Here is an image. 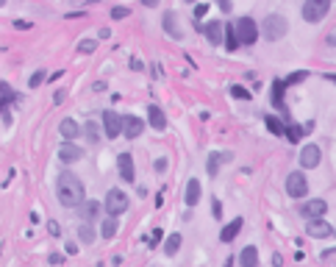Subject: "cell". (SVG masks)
Returning a JSON list of instances; mask_svg holds the SVG:
<instances>
[{"instance_id":"cell-1","label":"cell","mask_w":336,"mask_h":267,"mask_svg":"<svg viewBox=\"0 0 336 267\" xmlns=\"http://www.w3.org/2000/svg\"><path fill=\"white\" fill-rule=\"evenodd\" d=\"M56 198H58V203H61L64 209H78V206L86 200L84 181H81L75 173H70V170L58 173V178H56Z\"/></svg>"},{"instance_id":"cell-2","label":"cell","mask_w":336,"mask_h":267,"mask_svg":"<svg viewBox=\"0 0 336 267\" xmlns=\"http://www.w3.org/2000/svg\"><path fill=\"white\" fill-rule=\"evenodd\" d=\"M261 34L267 42H278L289 34V20L283 14H267V20L261 22Z\"/></svg>"},{"instance_id":"cell-3","label":"cell","mask_w":336,"mask_h":267,"mask_svg":"<svg viewBox=\"0 0 336 267\" xmlns=\"http://www.w3.org/2000/svg\"><path fill=\"white\" fill-rule=\"evenodd\" d=\"M236 36H239V45H245V48H250V45H256V39H259L261 28L259 22L253 20V17H239L236 22Z\"/></svg>"},{"instance_id":"cell-4","label":"cell","mask_w":336,"mask_h":267,"mask_svg":"<svg viewBox=\"0 0 336 267\" xmlns=\"http://www.w3.org/2000/svg\"><path fill=\"white\" fill-rule=\"evenodd\" d=\"M128 206H131V198L122 190H109V195H106V200H103V209L109 211L112 217H119L122 211H128Z\"/></svg>"},{"instance_id":"cell-5","label":"cell","mask_w":336,"mask_h":267,"mask_svg":"<svg viewBox=\"0 0 336 267\" xmlns=\"http://www.w3.org/2000/svg\"><path fill=\"white\" fill-rule=\"evenodd\" d=\"M331 11V0H306L303 3V20L306 22H322L325 14Z\"/></svg>"},{"instance_id":"cell-6","label":"cell","mask_w":336,"mask_h":267,"mask_svg":"<svg viewBox=\"0 0 336 267\" xmlns=\"http://www.w3.org/2000/svg\"><path fill=\"white\" fill-rule=\"evenodd\" d=\"M286 195L289 198H306L308 195V181L300 170H294L286 176Z\"/></svg>"},{"instance_id":"cell-7","label":"cell","mask_w":336,"mask_h":267,"mask_svg":"<svg viewBox=\"0 0 336 267\" xmlns=\"http://www.w3.org/2000/svg\"><path fill=\"white\" fill-rule=\"evenodd\" d=\"M306 234L311 239H325V237H331V234H334V225H331L325 217H311L306 223Z\"/></svg>"},{"instance_id":"cell-8","label":"cell","mask_w":336,"mask_h":267,"mask_svg":"<svg viewBox=\"0 0 336 267\" xmlns=\"http://www.w3.org/2000/svg\"><path fill=\"white\" fill-rule=\"evenodd\" d=\"M100 117H103V134L109 139H117L119 134H122V117L114 112H103Z\"/></svg>"},{"instance_id":"cell-9","label":"cell","mask_w":336,"mask_h":267,"mask_svg":"<svg viewBox=\"0 0 336 267\" xmlns=\"http://www.w3.org/2000/svg\"><path fill=\"white\" fill-rule=\"evenodd\" d=\"M117 170H119V178L125 184L136 181V167H133V156L131 153H119L117 156Z\"/></svg>"},{"instance_id":"cell-10","label":"cell","mask_w":336,"mask_h":267,"mask_svg":"<svg viewBox=\"0 0 336 267\" xmlns=\"http://www.w3.org/2000/svg\"><path fill=\"white\" fill-rule=\"evenodd\" d=\"M320 162H322L320 145H303V150H300V167L303 170H314Z\"/></svg>"},{"instance_id":"cell-11","label":"cell","mask_w":336,"mask_h":267,"mask_svg":"<svg viewBox=\"0 0 336 267\" xmlns=\"http://www.w3.org/2000/svg\"><path fill=\"white\" fill-rule=\"evenodd\" d=\"M84 159V148L75 145V142H61V148H58V162L64 164H72V162H81Z\"/></svg>"},{"instance_id":"cell-12","label":"cell","mask_w":336,"mask_h":267,"mask_svg":"<svg viewBox=\"0 0 336 267\" xmlns=\"http://www.w3.org/2000/svg\"><path fill=\"white\" fill-rule=\"evenodd\" d=\"M203 34H206V39H209L211 45H223V42H225V22L209 20V22L203 25Z\"/></svg>"},{"instance_id":"cell-13","label":"cell","mask_w":336,"mask_h":267,"mask_svg":"<svg viewBox=\"0 0 336 267\" xmlns=\"http://www.w3.org/2000/svg\"><path fill=\"white\" fill-rule=\"evenodd\" d=\"M142 131H145V123L139 117H133V114L122 117V136L125 139H136V136H142Z\"/></svg>"},{"instance_id":"cell-14","label":"cell","mask_w":336,"mask_h":267,"mask_svg":"<svg viewBox=\"0 0 336 267\" xmlns=\"http://www.w3.org/2000/svg\"><path fill=\"white\" fill-rule=\"evenodd\" d=\"M325 211H328V203H325L322 198H311L308 203H303V206H300V214H303L306 220H311V217H322Z\"/></svg>"},{"instance_id":"cell-15","label":"cell","mask_w":336,"mask_h":267,"mask_svg":"<svg viewBox=\"0 0 336 267\" xmlns=\"http://www.w3.org/2000/svg\"><path fill=\"white\" fill-rule=\"evenodd\" d=\"M100 209H103V203H98V200H84L75 211H78V217L84 220V223H95V220L100 217Z\"/></svg>"},{"instance_id":"cell-16","label":"cell","mask_w":336,"mask_h":267,"mask_svg":"<svg viewBox=\"0 0 336 267\" xmlns=\"http://www.w3.org/2000/svg\"><path fill=\"white\" fill-rule=\"evenodd\" d=\"M58 134L64 136V142H75L78 136L84 134V128L78 126V123H75L72 117H64L61 123H58Z\"/></svg>"},{"instance_id":"cell-17","label":"cell","mask_w":336,"mask_h":267,"mask_svg":"<svg viewBox=\"0 0 336 267\" xmlns=\"http://www.w3.org/2000/svg\"><path fill=\"white\" fill-rule=\"evenodd\" d=\"M200 195H203V187H200V181H197V178H189V181H186V192H183V203L192 209V206L200 203Z\"/></svg>"},{"instance_id":"cell-18","label":"cell","mask_w":336,"mask_h":267,"mask_svg":"<svg viewBox=\"0 0 336 267\" xmlns=\"http://www.w3.org/2000/svg\"><path fill=\"white\" fill-rule=\"evenodd\" d=\"M161 25H164V31H167V36H172V39H181V28H178V14L175 11H164V17H161Z\"/></svg>"},{"instance_id":"cell-19","label":"cell","mask_w":336,"mask_h":267,"mask_svg":"<svg viewBox=\"0 0 336 267\" xmlns=\"http://www.w3.org/2000/svg\"><path fill=\"white\" fill-rule=\"evenodd\" d=\"M242 225H245V220H242V217H233L231 223H228L223 231H220V242H233V239L239 237V231H242Z\"/></svg>"},{"instance_id":"cell-20","label":"cell","mask_w":336,"mask_h":267,"mask_svg":"<svg viewBox=\"0 0 336 267\" xmlns=\"http://www.w3.org/2000/svg\"><path fill=\"white\" fill-rule=\"evenodd\" d=\"M231 159H233V153H217V150H214V153H209V162H206L209 176H217V173H220V164H223V162H231Z\"/></svg>"},{"instance_id":"cell-21","label":"cell","mask_w":336,"mask_h":267,"mask_svg":"<svg viewBox=\"0 0 336 267\" xmlns=\"http://www.w3.org/2000/svg\"><path fill=\"white\" fill-rule=\"evenodd\" d=\"M147 123H150L156 131H164V128H167V117H164V112H161L159 106H147Z\"/></svg>"},{"instance_id":"cell-22","label":"cell","mask_w":336,"mask_h":267,"mask_svg":"<svg viewBox=\"0 0 336 267\" xmlns=\"http://www.w3.org/2000/svg\"><path fill=\"white\" fill-rule=\"evenodd\" d=\"M11 100H14V89H11L6 81H0V114H3V117L8 114V103H11Z\"/></svg>"},{"instance_id":"cell-23","label":"cell","mask_w":336,"mask_h":267,"mask_svg":"<svg viewBox=\"0 0 336 267\" xmlns=\"http://www.w3.org/2000/svg\"><path fill=\"white\" fill-rule=\"evenodd\" d=\"M242 45H239V36H236V25L233 22H225V50H239Z\"/></svg>"},{"instance_id":"cell-24","label":"cell","mask_w":336,"mask_h":267,"mask_svg":"<svg viewBox=\"0 0 336 267\" xmlns=\"http://www.w3.org/2000/svg\"><path fill=\"white\" fill-rule=\"evenodd\" d=\"M239 265L242 267H259V251L253 245H247L245 251L239 253Z\"/></svg>"},{"instance_id":"cell-25","label":"cell","mask_w":336,"mask_h":267,"mask_svg":"<svg viewBox=\"0 0 336 267\" xmlns=\"http://www.w3.org/2000/svg\"><path fill=\"white\" fill-rule=\"evenodd\" d=\"M283 89H286V81H275V84H273V103L286 114V106H283Z\"/></svg>"},{"instance_id":"cell-26","label":"cell","mask_w":336,"mask_h":267,"mask_svg":"<svg viewBox=\"0 0 336 267\" xmlns=\"http://www.w3.org/2000/svg\"><path fill=\"white\" fill-rule=\"evenodd\" d=\"M100 234H103V239H114V237H117V217L109 214V217L100 223Z\"/></svg>"},{"instance_id":"cell-27","label":"cell","mask_w":336,"mask_h":267,"mask_svg":"<svg viewBox=\"0 0 336 267\" xmlns=\"http://www.w3.org/2000/svg\"><path fill=\"white\" fill-rule=\"evenodd\" d=\"M181 234H169L167 239H164V253H167V256H175L178 251H181Z\"/></svg>"},{"instance_id":"cell-28","label":"cell","mask_w":336,"mask_h":267,"mask_svg":"<svg viewBox=\"0 0 336 267\" xmlns=\"http://www.w3.org/2000/svg\"><path fill=\"white\" fill-rule=\"evenodd\" d=\"M264 126L270 128V131H273L275 136H286V126H283V123H280L278 117H273V114H267V117H264Z\"/></svg>"},{"instance_id":"cell-29","label":"cell","mask_w":336,"mask_h":267,"mask_svg":"<svg viewBox=\"0 0 336 267\" xmlns=\"http://www.w3.org/2000/svg\"><path fill=\"white\" fill-rule=\"evenodd\" d=\"M78 239H81V242H95V228H92L89 223L78 225Z\"/></svg>"},{"instance_id":"cell-30","label":"cell","mask_w":336,"mask_h":267,"mask_svg":"<svg viewBox=\"0 0 336 267\" xmlns=\"http://www.w3.org/2000/svg\"><path fill=\"white\" fill-rule=\"evenodd\" d=\"M303 134H306V126H286V139L289 142H300Z\"/></svg>"},{"instance_id":"cell-31","label":"cell","mask_w":336,"mask_h":267,"mask_svg":"<svg viewBox=\"0 0 336 267\" xmlns=\"http://www.w3.org/2000/svg\"><path fill=\"white\" fill-rule=\"evenodd\" d=\"M84 134H86V139H89V142H98V139H100V128H98V123H95V120H89V123L84 126Z\"/></svg>"},{"instance_id":"cell-32","label":"cell","mask_w":336,"mask_h":267,"mask_svg":"<svg viewBox=\"0 0 336 267\" xmlns=\"http://www.w3.org/2000/svg\"><path fill=\"white\" fill-rule=\"evenodd\" d=\"M45 78H48V72H45V70H34V75H31L28 86H31V89H36V86H42V84H45Z\"/></svg>"},{"instance_id":"cell-33","label":"cell","mask_w":336,"mask_h":267,"mask_svg":"<svg viewBox=\"0 0 336 267\" xmlns=\"http://www.w3.org/2000/svg\"><path fill=\"white\" fill-rule=\"evenodd\" d=\"M98 50V42L95 39H81L78 42V53H95Z\"/></svg>"},{"instance_id":"cell-34","label":"cell","mask_w":336,"mask_h":267,"mask_svg":"<svg viewBox=\"0 0 336 267\" xmlns=\"http://www.w3.org/2000/svg\"><path fill=\"white\" fill-rule=\"evenodd\" d=\"M233 95V98H239V100H250V92L245 89V86H239V84H233L231 89H228Z\"/></svg>"},{"instance_id":"cell-35","label":"cell","mask_w":336,"mask_h":267,"mask_svg":"<svg viewBox=\"0 0 336 267\" xmlns=\"http://www.w3.org/2000/svg\"><path fill=\"white\" fill-rule=\"evenodd\" d=\"M308 78V70H300V72H292L289 78H283L286 81V86H292V84H300V81H306Z\"/></svg>"},{"instance_id":"cell-36","label":"cell","mask_w":336,"mask_h":267,"mask_svg":"<svg viewBox=\"0 0 336 267\" xmlns=\"http://www.w3.org/2000/svg\"><path fill=\"white\" fill-rule=\"evenodd\" d=\"M128 14H131V8L128 6H114L112 8V20H125Z\"/></svg>"},{"instance_id":"cell-37","label":"cell","mask_w":336,"mask_h":267,"mask_svg":"<svg viewBox=\"0 0 336 267\" xmlns=\"http://www.w3.org/2000/svg\"><path fill=\"white\" fill-rule=\"evenodd\" d=\"M206 11H209V3H197V6H195V17H197V20L206 17Z\"/></svg>"},{"instance_id":"cell-38","label":"cell","mask_w":336,"mask_h":267,"mask_svg":"<svg viewBox=\"0 0 336 267\" xmlns=\"http://www.w3.org/2000/svg\"><path fill=\"white\" fill-rule=\"evenodd\" d=\"M211 211H214V217H223V203H220V200H211Z\"/></svg>"},{"instance_id":"cell-39","label":"cell","mask_w":336,"mask_h":267,"mask_svg":"<svg viewBox=\"0 0 336 267\" xmlns=\"http://www.w3.org/2000/svg\"><path fill=\"white\" fill-rule=\"evenodd\" d=\"M48 231L53 234V237H58V234H61V228H58V223H56V220H50V223H48Z\"/></svg>"},{"instance_id":"cell-40","label":"cell","mask_w":336,"mask_h":267,"mask_svg":"<svg viewBox=\"0 0 336 267\" xmlns=\"http://www.w3.org/2000/svg\"><path fill=\"white\" fill-rule=\"evenodd\" d=\"M14 28H17V31H28L31 22H28V20H14Z\"/></svg>"},{"instance_id":"cell-41","label":"cell","mask_w":336,"mask_h":267,"mask_svg":"<svg viewBox=\"0 0 336 267\" xmlns=\"http://www.w3.org/2000/svg\"><path fill=\"white\" fill-rule=\"evenodd\" d=\"M217 6L223 8L225 14H228V11H231V8H233V3H231V0H217Z\"/></svg>"},{"instance_id":"cell-42","label":"cell","mask_w":336,"mask_h":267,"mask_svg":"<svg viewBox=\"0 0 336 267\" xmlns=\"http://www.w3.org/2000/svg\"><path fill=\"white\" fill-rule=\"evenodd\" d=\"M159 242H161V228H156V231H153V237H150V248H156Z\"/></svg>"},{"instance_id":"cell-43","label":"cell","mask_w":336,"mask_h":267,"mask_svg":"<svg viewBox=\"0 0 336 267\" xmlns=\"http://www.w3.org/2000/svg\"><path fill=\"white\" fill-rule=\"evenodd\" d=\"M64 251L70 253V256H75V253H78V248H75V242H67V245H64Z\"/></svg>"},{"instance_id":"cell-44","label":"cell","mask_w":336,"mask_h":267,"mask_svg":"<svg viewBox=\"0 0 336 267\" xmlns=\"http://www.w3.org/2000/svg\"><path fill=\"white\" fill-rule=\"evenodd\" d=\"M61 262H64L61 253H53V256H50V265H61Z\"/></svg>"},{"instance_id":"cell-45","label":"cell","mask_w":336,"mask_h":267,"mask_svg":"<svg viewBox=\"0 0 336 267\" xmlns=\"http://www.w3.org/2000/svg\"><path fill=\"white\" fill-rule=\"evenodd\" d=\"M131 70L142 72V62H139V59H131Z\"/></svg>"},{"instance_id":"cell-46","label":"cell","mask_w":336,"mask_h":267,"mask_svg":"<svg viewBox=\"0 0 336 267\" xmlns=\"http://www.w3.org/2000/svg\"><path fill=\"white\" fill-rule=\"evenodd\" d=\"M98 36H100V39H109V36H112V28H100Z\"/></svg>"},{"instance_id":"cell-47","label":"cell","mask_w":336,"mask_h":267,"mask_svg":"<svg viewBox=\"0 0 336 267\" xmlns=\"http://www.w3.org/2000/svg\"><path fill=\"white\" fill-rule=\"evenodd\" d=\"M142 3H145L147 8H153V6H159V0H142Z\"/></svg>"},{"instance_id":"cell-48","label":"cell","mask_w":336,"mask_h":267,"mask_svg":"<svg viewBox=\"0 0 336 267\" xmlns=\"http://www.w3.org/2000/svg\"><path fill=\"white\" fill-rule=\"evenodd\" d=\"M225 267H233V259H228V262H225Z\"/></svg>"},{"instance_id":"cell-49","label":"cell","mask_w":336,"mask_h":267,"mask_svg":"<svg viewBox=\"0 0 336 267\" xmlns=\"http://www.w3.org/2000/svg\"><path fill=\"white\" fill-rule=\"evenodd\" d=\"M328 81H334V84H336V75H328Z\"/></svg>"},{"instance_id":"cell-50","label":"cell","mask_w":336,"mask_h":267,"mask_svg":"<svg viewBox=\"0 0 336 267\" xmlns=\"http://www.w3.org/2000/svg\"><path fill=\"white\" fill-rule=\"evenodd\" d=\"M331 42H334V48H336V34H334V39H331Z\"/></svg>"},{"instance_id":"cell-51","label":"cell","mask_w":336,"mask_h":267,"mask_svg":"<svg viewBox=\"0 0 336 267\" xmlns=\"http://www.w3.org/2000/svg\"><path fill=\"white\" fill-rule=\"evenodd\" d=\"M86 3H100V0H86Z\"/></svg>"},{"instance_id":"cell-52","label":"cell","mask_w":336,"mask_h":267,"mask_svg":"<svg viewBox=\"0 0 336 267\" xmlns=\"http://www.w3.org/2000/svg\"><path fill=\"white\" fill-rule=\"evenodd\" d=\"M183 3H197V0H183Z\"/></svg>"},{"instance_id":"cell-53","label":"cell","mask_w":336,"mask_h":267,"mask_svg":"<svg viewBox=\"0 0 336 267\" xmlns=\"http://www.w3.org/2000/svg\"><path fill=\"white\" fill-rule=\"evenodd\" d=\"M3 3H6V0H0V6H3Z\"/></svg>"},{"instance_id":"cell-54","label":"cell","mask_w":336,"mask_h":267,"mask_svg":"<svg viewBox=\"0 0 336 267\" xmlns=\"http://www.w3.org/2000/svg\"><path fill=\"white\" fill-rule=\"evenodd\" d=\"M334 237H336V228H334Z\"/></svg>"}]
</instances>
